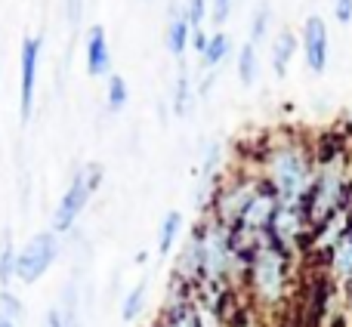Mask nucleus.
<instances>
[{"mask_svg": "<svg viewBox=\"0 0 352 327\" xmlns=\"http://www.w3.org/2000/svg\"><path fill=\"white\" fill-rule=\"evenodd\" d=\"M254 170L281 204H306L316 182V146L297 133L278 130L260 146Z\"/></svg>", "mask_w": 352, "mask_h": 327, "instance_id": "nucleus-1", "label": "nucleus"}, {"mask_svg": "<svg viewBox=\"0 0 352 327\" xmlns=\"http://www.w3.org/2000/svg\"><path fill=\"white\" fill-rule=\"evenodd\" d=\"M352 198V158L349 146H337L328 152L316 148V182L306 198V216L312 229L331 219L334 213L346 210Z\"/></svg>", "mask_w": 352, "mask_h": 327, "instance_id": "nucleus-2", "label": "nucleus"}, {"mask_svg": "<svg viewBox=\"0 0 352 327\" xmlns=\"http://www.w3.org/2000/svg\"><path fill=\"white\" fill-rule=\"evenodd\" d=\"M291 260L294 256L272 241L260 244L248 256L244 284H248V293L260 309H278L287 300V293H291Z\"/></svg>", "mask_w": 352, "mask_h": 327, "instance_id": "nucleus-3", "label": "nucleus"}, {"mask_svg": "<svg viewBox=\"0 0 352 327\" xmlns=\"http://www.w3.org/2000/svg\"><path fill=\"white\" fill-rule=\"evenodd\" d=\"M263 188V179L256 176V170L250 167H238L232 173H223L217 192H213L210 210L204 216H210L213 223L226 225V229H235L241 213L248 210V204L254 201V194Z\"/></svg>", "mask_w": 352, "mask_h": 327, "instance_id": "nucleus-4", "label": "nucleus"}, {"mask_svg": "<svg viewBox=\"0 0 352 327\" xmlns=\"http://www.w3.org/2000/svg\"><path fill=\"white\" fill-rule=\"evenodd\" d=\"M102 176H105L102 164H84V167L74 170V176L68 179L65 192H62L59 201H56L53 216H50V229H53L56 235L74 232V225H78V219L84 216L90 198L96 194V188L102 185Z\"/></svg>", "mask_w": 352, "mask_h": 327, "instance_id": "nucleus-5", "label": "nucleus"}, {"mask_svg": "<svg viewBox=\"0 0 352 327\" xmlns=\"http://www.w3.org/2000/svg\"><path fill=\"white\" fill-rule=\"evenodd\" d=\"M59 253H62V235H56L53 229L34 232V235L19 247L16 281H22V284H28V287L37 284V281L53 269V262L59 260Z\"/></svg>", "mask_w": 352, "mask_h": 327, "instance_id": "nucleus-6", "label": "nucleus"}, {"mask_svg": "<svg viewBox=\"0 0 352 327\" xmlns=\"http://www.w3.org/2000/svg\"><path fill=\"white\" fill-rule=\"evenodd\" d=\"M312 235V223L306 216V204H278L272 216V225H269V241L278 244L287 253H297L300 247L309 244Z\"/></svg>", "mask_w": 352, "mask_h": 327, "instance_id": "nucleus-7", "label": "nucleus"}, {"mask_svg": "<svg viewBox=\"0 0 352 327\" xmlns=\"http://www.w3.org/2000/svg\"><path fill=\"white\" fill-rule=\"evenodd\" d=\"M41 53H43V37L37 34L25 37L22 49H19V121L22 124H31V117H34Z\"/></svg>", "mask_w": 352, "mask_h": 327, "instance_id": "nucleus-8", "label": "nucleus"}, {"mask_svg": "<svg viewBox=\"0 0 352 327\" xmlns=\"http://www.w3.org/2000/svg\"><path fill=\"white\" fill-rule=\"evenodd\" d=\"M300 53L312 74H324L331 62V31L322 16H306L300 28Z\"/></svg>", "mask_w": 352, "mask_h": 327, "instance_id": "nucleus-9", "label": "nucleus"}, {"mask_svg": "<svg viewBox=\"0 0 352 327\" xmlns=\"http://www.w3.org/2000/svg\"><path fill=\"white\" fill-rule=\"evenodd\" d=\"M84 65L90 78H109L111 74V47L109 31L102 25H90L84 37Z\"/></svg>", "mask_w": 352, "mask_h": 327, "instance_id": "nucleus-10", "label": "nucleus"}, {"mask_svg": "<svg viewBox=\"0 0 352 327\" xmlns=\"http://www.w3.org/2000/svg\"><path fill=\"white\" fill-rule=\"evenodd\" d=\"M198 278H201V244H198V232L192 229V235L176 250L173 281H179V284H186V287H195Z\"/></svg>", "mask_w": 352, "mask_h": 327, "instance_id": "nucleus-11", "label": "nucleus"}, {"mask_svg": "<svg viewBox=\"0 0 352 327\" xmlns=\"http://www.w3.org/2000/svg\"><path fill=\"white\" fill-rule=\"evenodd\" d=\"M297 49H300V37L294 34L291 28L275 31L272 43H269V62H272L275 78H285V74H287V68H291V62H294V56H297Z\"/></svg>", "mask_w": 352, "mask_h": 327, "instance_id": "nucleus-12", "label": "nucleus"}, {"mask_svg": "<svg viewBox=\"0 0 352 327\" xmlns=\"http://www.w3.org/2000/svg\"><path fill=\"white\" fill-rule=\"evenodd\" d=\"M328 275H331V281L337 284V291H340V287L352 278V225L343 232L340 241L331 247V253H328Z\"/></svg>", "mask_w": 352, "mask_h": 327, "instance_id": "nucleus-13", "label": "nucleus"}, {"mask_svg": "<svg viewBox=\"0 0 352 327\" xmlns=\"http://www.w3.org/2000/svg\"><path fill=\"white\" fill-rule=\"evenodd\" d=\"M195 102H198V87L192 80V71L188 68H179L173 80V93H170V109L176 121H186L188 115L195 111Z\"/></svg>", "mask_w": 352, "mask_h": 327, "instance_id": "nucleus-14", "label": "nucleus"}, {"mask_svg": "<svg viewBox=\"0 0 352 327\" xmlns=\"http://www.w3.org/2000/svg\"><path fill=\"white\" fill-rule=\"evenodd\" d=\"M192 47V25H188L182 6L176 12H170V22H167V49H170L173 59H182Z\"/></svg>", "mask_w": 352, "mask_h": 327, "instance_id": "nucleus-15", "label": "nucleus"}, {"mask_svg": "<svg viewBox=\"0 0 352 327\" xmlns=\"http://www.w3.org/2000/svg\"><path fill=\"white\" fill-rule=\"evenodd\" d=\"M229 56H232V37L226 34V31L217 28L210 34V41H207L204 53L198 56V62H201V68H204V71H217V68L223 65Z\"/></svg>", "mask_w": 352, "mask_h": 327, "instance_id": "nucleus-16", "label": "nucleus"}, {"mask_svg": "<svg viewBox=\"0 0 352 327\" xmlns=\"http://www.w3.org/2000/svg\"><path fill=\"white\" fill-rule=\"evenodd\" d=\"M235 74L241 80V87H254L260 80V53H256V43H241L235 56Z\"/></svg>", "mask_w": 352, "mask_h": 327, "instance_id": "nucleus-17", "label": "nucleus"}, {"mask_svg": "<svg viewBox=\"0 0 352 327\" xmlns=\"http://www.w3.org/2000/svg\"><path fill=\"white\" fill-rule=\"evenodd\" d=\"M182 238V213L179 210H167L164 219L158 223V253L161 256H170L176 250Z\"/></svg>", "mask_w": 352, "mask_h": 327, "instance_id": "nucleus-18", "label": "nucleus"}, {"mask_svg": "<svg viewBox=\"0 0 352 327\" xmlns=\"http://www.w3.org/2000/svg\"><path fill=\"white\" fill-rule=\"evenodd\" d=\"M16 256H19V247L12 241V229L6 225L0 232V287H10L16 281Z\"/></svg>", "mask_w": 352, "mask_h": 327, "instance_id": "nucleus-19", "label": "nucleus"}, {"mask_svg": "<svg viewBox=\"0 0 352 327\" xmlns=\"http://www.w3.org/2000/svg\"><path fill=\"white\" fill-rule=\"evenodd\" d=\"M127 102H130L127 80L118 71H111L109 78H105V111H109V115H121V111L127 109Z\"/></svg>", "mask_w": 352, "mask_h": 327, "instance_id": "nucleus-20", "label": "nucleus"}, {"mask_svg": "<svg viewBox=\"0 0 352 327\" xmlns=\"http://www.w3.org/2000/svg\"><path fill=\"white\" fill-rule=\"evenodd\" d=\"M146 303H148V278H142V281H136L133 287H130L127 293H124V300H121V318L124 322H136V318L142 315V309H146Z\"/></svg>", "mask_w": 352, "mask_h": 327, "instance_id": "nucleus-21", "label": "nucleus"}, {"mask_svg": "<svg viewBox=\"0 0 352 327\" xmlns=\"http://www.w3.org/2000/svg\"><path fill=\"white\" fill-rule=\"evenodd\" d=\"M158 327H201L198 318H195L192 300H176V303L164 306V318H161Z\"/></svg>", "mask_w": 352, "mask_h": 327, "instance_id": "nucleus-22", "label": "nucleus"}, {"mask_svg": "<svg viewBox=\"0 0 352 327\" xmlns=\"http://www.w3.org/2000/svg\"><path fill=\"white\" fill-rule=\"evenodd\" d=\"M269 28H272V6H269V0H260L256 10L250 12V28H248L250 37L248 41L260 47V41H266L269 37Z\"/></svg>", "mask_w": 352, "mask_h": 327, "instance_id": "nucleus-23", "label": "nucleus"}, {"mask_svg": "<svg viewBox=\"0 0 352 327\" xmlns=\"http://www.w3.org/2000/svg\"><path fill=\"white\" fill-rule=\"evenodd\" d=\"M182 12H186L192 31H198V28H204V19L210 16V0H186V3H182Z\"/></svg>", "mask_w": 352, "mask_h": 327, "instance_id": "nucleus-24", "label": "nucleus"}, {"mask_svg": "<svg viewBox=\"0 0 352 327\" xmlns=\"http://www.w3.org/2000/svg\"><path fill=\"white\" fill-rule=\"evenodd\" d=\"M0 312H3L6 318H12L16 324H19V318L25 315V306H22V300L16 297L12 287H0Z\"/></svg>", "mask_w": 352, "mask_h": 327, "instance_id": "nucleus-25", "label": "nucleus"}, {"mask_svg": "<svg viewBox=\"0 0 352 327\" xmlns=\"http://www.w3.org/2000/svg\"><path fill=\"white\" fill-rule=\"evenodd\" d=\"M232 3H235V0H210V22H213V28H223V25H226V19H229V12H232Z\"/></svg>", "mask_w": 352, "mask_h": 327, "instance_id": "nucleus-26", "label": "nucleus"}, {"mask_svg": "<svg viewBox=\"0 0 352 327\" xmlns=\"http://www.w3.org/2000/svg\"><path fill=\"white\" fill-rule=\"evenodd\" d=\"M334 19L340 25L352 22V0H334Z\"/></svg>", "mask_w": 352, "mask_h": 327, "instance_id": "nucleus-27", "label": "nucleus"}, {"mask_svg": "<svg viewBox=\"0 0 352 327\" xmlns=\"http://www.w3.org/2000/svg\"><path fill=\"white\" fill-rule=\"evenodd\" d=\"M207 41H210V34H207L204 28H198V31H192V49L195 53H204V47H207Z\"/></svg>", "mask_w": 352, "mask_h": 327, "instance_id": "nucleus-28", "label": "nucleus"}, {"mask_svg": "<svg viewBox=\"0 0 352 327\" xmlns=\"http://www.w3.org/2000/svg\"><path fill=\"white\" fill-rule=\"evenodd\" d=\"M43 327H65V322H62V309H59V306H53V309L47 312V318H43Z\"/></svg>", "mask_w": 352, "mask_h": 327, "instance_id": "nucleus-29", "label": "nucleus"}, {"mask_svg": "<svg viewBox=\"0 0 352 327\" xmlns=\"http://www.w3.org/2000/svg\"><path fill=\"white\" fill-rule=\"evenodd\" d=\"M68 22H80V0H65Z\"/></svg>", "mask_w": 352, "mask_h": 327, "instance_id": "nucleus-30", "label": "nucleus"}, {"mask_svg": "<svg viewBox=\"0 0 352 327\" xmlns=\"http://www.w3.org/2000/svg\"><path fill=\"white\" fill-rule=\"evenodd\" d=\"M340 293H343V309H346V315H352V278L340 287Z\"/></svg>", "mask_w": 352, "mask_h": 327, "instance_id": "nucleus-31", "label": "nucleus"}, {"mask_svg": "<svg viewBox=\"0 0 352 327\" xmlns=\"http://www.w3.org/2000/svg\"><path fill=\"white\" fill-rule=\"evenodd\" d=\"M0 327H19L16 322H12V318H6L3 312H0Z\"/></svg>", "mask_w": 352, "mask_h": 327, "instance_id": "nucleus-32", "label": "nucleus"}]
</instances>
